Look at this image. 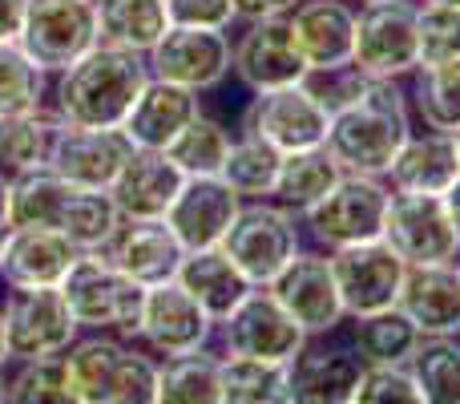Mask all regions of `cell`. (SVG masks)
<instances>
[{"label": "cell", "mask_w": 460, "mask_h": 404, "mask_svg": "<svg viewBox=\"0 0 460 404\" xmlns=\"http://www.w3.org/2000/svg\"><path fill=\"white\" fill-rule=\"evenodd\" d=\"M146 81H150V57L97 40L89 53H81L73 65L53 73L49 113L69 121V126L118 130L129 118Z\"/></svg>", "instance_id": "obj_1"}, {"label": "cell", "mask_w": 460, "mask_h": 404, "mask_svg": "<svg viewBox=\"0 0 460 404\" xmlns=\"http://www.w3.org/2000/svg\"><path fill=\"white\" fill-rule=\"evenodd\" d=\"M121 222L110 191H89L49 166H32L8 186V227H49L69 235L81 251H102Z\"/></svg>", "instance_id": "obj_2"}, {"label": "cell", "mask_w": 460, "mask_h": 404, "mask_svg": "<svg viewBox=\"0 0 460 404\" xmlns=\"http://www.w3.org/2000/svg\"><path fill=\"white\" fill-rule=\"evenodd\" d=\"M412 138V102L400 81H367V89L327 126V150L351 175H388L396 154Z\"/></svg>", "instance_id": "obj_3"}, {"label": "cell", "mask_w": 460, "mask_h": 404, "mask_svg": "<svg viewBox=\"0 0 460 404\" xmlns=\"http://www.w3.org/2000/svg\"><path fill=\"white\" fill-rule=\"evenodd\" d=\"M158 364L150 348L110 332H85L65 352L73 404H158Z\"/></svg>", "instance_id": "obj_4"}, {"label": "cell", "mask_w": 460, "mask_h": 404, "mask_svg": "<svg viewBox=\"0 0 460 404\" xmlns=\"http://www.w3.org/2000/svg\"><path fill=\"white\" fill-rule=\"evenodd\" d=\"M61 292L81 332H110L121 340H137L146 287L113 267L102 251H81L69 275H65Z\"/></svg>", "instance_id": "obj_5"}, {"label": "cell", "mask_w": 460, "mask_h": 404, "mask_svg": "<svg viewBox=\"0 0 460 404\" xmlns=\"http://www.w3.org/2000/svg\"><path fill=\"white\" fill-rule=\"evenodd\" d=\"M388 202H392L388 178L343 170L340 183L315 206H307V211L299 214V222H303V230L315 238L319 251H340V247L380 238Z\"/></svg>", "instance_id": "obj_6"}, {"label": "cell", "mask_w": 460, "mask_h": 404, "mask_svg": "<svg viewBox=\"0 0 460 404\" xmlns=\"http://www.w3.org/2000/svg\"><path fill=\"white\" fill-rule=\"evenodd\" d=\"M223 251L254 287H270L279 271L303 251V222L275 199H246L234 227L226 230Z\"/></svg>", "instance_id": "obj_7"}, {"label": "cell", "mask_w": 460, "mask_h": 404, "mask_svg": "<svg viewBox=\"0 0 460 404\" xmlns=\"http://www.w3.org/2000/svg\"><path fill=\"white\" fill-rule=\"evenodd\" d=\"M307 340L311 336L303 332V324L279 303L270 287H251L215 328L218 356H251L270 364H287Z\"/></svg>", "instance_id": "obj_8"}, {"label": "cell", "mask_w": 460, "mask_h": 404, "mask_svg": "<svg viewBox=\"0 0 460 404\" xmlns=\"http://www.w3.org/2000/svg\"><path fill=\"white\" fill-rule=\"evenodd\" d=\"M416 13H420V4H412V0H376V4H359L351 65L364 69L372 81L412 77V69L420 65V29H416Z\"/></svg>", "instance_id": "obj_9"}, {"label": "cell", "mask_w": 460, "mask_h": 404, "mask_svg": "<svg viewBox=\"0 0 460 404\" xmlns=\"http://www.w3.org/2000/svg\"><path fill=\"white\" fill-rule=\"evenodd\" d=\"M16 40L53 77L102 40L97 0H29Z\"/></svg>", "instance_id": "obj_10"}, {"label": "cell", "mask_w": 460, "mask_h": 404, "mask_svg": "<svg viewBox=\"0 0 460 404\" xmlns=\"http://www.w3.org/2000/svg\"><path fill=\"white\" fill-rule=\"evenodd\" d=\"M327 126H332V113H327V105L307 89V81L254 94L251 105L243 110V121H238L243 134L262 138V142H270L279 154L323 146Z\"/></svg>", "instance_id": "obj_11"}, {"label": "cell", "mask_w": 460, "mask_h": 404, "mask_svg": "<svg viewBox=\"0 0 460 404\" xmlns=\"http://www.w3.org/2000/svg\"><path fill=\"white\" fill-rule=\"evenodd\" d=\"M146 57H150V77L174 81L194 94H210L234 73V40L226 29L170 24L166 37Z\"/></svg>", "instance_id": "obj_12"}, {"label": "cell", "mask_w": 460, "mask_h": 404, "mask_svg": "<svg viewBox=\"0 0 460 404\" xmlns=\"http://www.w3.org/2000/svg\"><path fill=\"white\" fill-rule=\"evenodd\" d=\"M134 154V142L126 130H93V126H69V121L49 113V146L45 166L53 175L69 178L89 191H110L113 178L121 175L126 158Z\"/></svg>", "instance_id": "obj_13"}, {"label": "cell", "mask_w": 460, "mask_h": 404, "mask_svg": "<svg viewBox=\"0 0 460 404\" xmlns=\"http://www.w3.org/2000/svg\"><path fill=\"white\" fill-rule=\"evenodd\" d=\"M4 332L13 360L61 356L81 336L61 287H8L4 292Z\"/></svg>", "instance_id": "obj_14"}, {"label": "cell", "mask_w": 460, "mask_h": 404, "mask_svg": "<svg viewBox=\"0 0 460 404\" xmlns=\"http://www.w3.org/2000/svg\"><path fill=\"white\" fill-rule=\"evenodd\" d=\"M380 238L392 243L404 263H456L460 255V230L448 214L445 194L392 191Z\"/></svg>", "instance_id": "obj_15"}, {"label": "cell", "mask_w": 460, "mask_h": 404, "mask_svg": "<svg viewBox=\"0 0 460 404\" xmlns=\"http://www.w3.org/2000/svg\"><path fill=\"white\" fill-rule=\"evenodd\" d=\"M327 255H332V271H335V283H340L343 311H348L351 319L372 316V311H384V308H396L408 263L392 251V243L367 238V243H351V247H340V251H327Z\"/></svg>", "instance_id": "obj_16"}, {"label": "cell", "mask_w": 460, "mask_h": 404, "mask_svg": "<svg viewBox=\"0 0 460 404\" xmlns=\"http://www.w3.org/2000/svg\"><path fill=\"white\" fill-rule=\"evenodd\" d=\"M311 73L299 40H295L291 16H262L243 21V32L234 37V77L251 94L279 85H295Z\"/></svg>", "instance_id": "obj_17"}, {"label": "cell", "mask_w": 460, "mask_h": 404, "mask_svg": "<svg viewBox=\"0 0 460 404\" xmlns=\"http://www.w3.org/2000/svg\"><path fill=\"white\" fill-rule=\"evenodd\" d=\"M215 316L186 292L178 279L158 287H146V308H142V332L137 340L154 352V356H186L215 344Z\"/></svg>", "instance_id": "obj_18"}, {"label": "cell", "mask_w": 460, "mask_h": 404, "mask_svg": "<svg viewBox=\"0 0 460 404\" xmlns=\"http://www.w3.org/2000/svg\"><path fill=\"white\" fill-rule=\"evenodd\" d=\"M270 292L279 295L287 311L303 324L307 336H327L343 324V300H340V283L332 271V255L327 251H299L279 279L270 283Z\"/></svg>", "instance_id": "obj_19"}, {"label": "cell", "mask_w": 460, "mask_h": 404, "mask_svg": "<svg viewBox=\"0 0 460 404\" xmlns=\"http://www.w3.org/2000/svg\"><path fill=\"white\" fill-rule=\"evenodd\" d=\"M243 202L246 199L223 175H194V178H186L178 199L170 202L166 222L186 251H207V247H223L226 230L234 227Z\"/></svg>", "instance_id": "obj_20"}, {"label": "cell", "mask_w": 460, "mask_h": 404, "mask_svg": "<svg viewBox=\"0 0 460 404\" xmlns=\"http://www.w3.org/2000/svg\"><path fill=\"white\" fill-rule=\"evenodd\" d=\"M102 255L142 287H158L178 275L186 247L178 243L166 219H121L113 238L102 247Z\"/></svg>", "instance_id": "obj_21"}, {"label": "cell", "mask_w": 460, "mask_h": 404, "mask_svg": "<svg viewBox=\"0 0 460 404\" xmlns=\"http://www.w3.org/2000/svg\"><path fill=\"white\" fill-rule=\"evenodd\" d=\"M81 247L49 227H8L0 247V283L4 287H61Z\"/></svg>", "instance_id": "obj_22"}, {"label": "cell", "mask_w": 460, "mask_h": 404, "mask_svg": "<svg viewBox=\"0 0 460 404\" xmlns=\"http://www.w3.org/2000/svg\"><path fill=\"white\" fill-rule=\"evenodd\" d=\"M364 356L351 348H315L303 344L287 360V404H351L364 376Z\"/></svg>", "instance_id": "obj_23"}, {"label": "cell", "mask_w": 460, "mask_h": 404, "mask_svg": "<svg viewBox=\"0 0 460 404\" xmlns=\"http://www.w3.org/2000/svg\"><path fill=\"white\" fill-rule=\"evenodd\" d=\"M396 308L420 328V336H460V267L408 263Z\"/></svg>", "instance_id": "obj_24"}, {"label": "cell", "mask_w": 460, "mask_h": 404, "mask_svg": "<svg viewBox=\"0 0 460 404\" xmlns=\"http://www.w3.org/2000/svg\"><path fill=\"white\" fill-rule=\"evenodd\" d=\"M199 113H202V97L194 94V89L150 77L146 89L137 94L129 118L121 121V130H126V138L137 150H170L174 138L182 134Z\"/></svg>", "instance_id": "obj_25"}, {"label": "cell", "mask_w": 460, "mask_h": 404, "mask_svg": "<svg viewBox=\"0 0 460 404\" xmlns=\"http://www.w3.org/2000/svg\"><path fill=\"white\" fill-rule=\"evenodd\" d=\"M186 175L166 150H137L126 158L121 175L113 178L110 194L121 219H166L170 202L178 199Z\"/></svg>", "instance_id": "obj_26"}, {"label": "cell", "mask_w": 460, "mask_h": 404, "mask_svg": "<svg viewBox=\"0 0 460 404\" xmlns=\"http://www.w3.org/2000/svg\"><path fill=\"white\" fill-rule=\"evenodd\" d=\"M356 13L351 0H299L291 8V29L311 69H335L351 61L356 45Z\"/></svg>", "instance_id": "obj_27"}, {"label": "cell", "mask_w": 460, "mask_h": 404, "mask_svg": "<svg viewBox=\"0 0 460 404\" xmlns=\"http://www.w3.org/2000/svg\"><path fill=\"white\" fill-rule=\"evenodd\" d=\"M384 178H388L392 191L445 194L448 186L460 178V154H456L453 134H440V130L412 134Z\"/></svg>", "instance_id": "obj_28"}, {"label": "cell", "mask_w": 460, "mask_h": 404, "mask_svg": "<svg viewBox=\"0 0 460 404\" xmlns=\"http://www.w3.org/2000/svg\"><path fill=\"white\" fill-rule=\"evenodd\" d=\"M178 283L215 316V324L251 292V279L238 271V263L230 259L223 247H207V251H186L182 267H178Z\"/></svg>", "instance_id": "obj_29"}, {"label": "cell", "mask_w": 460, "mask_h": 404, "mask_svg": "<svg viewBox=\"0 0 460 404\" xmlns=\"http://www.w3.org/2000/svg\"><path fill=\"white\" fill-rule=\"evenodd\" d=\"M343 178V166L332 150L323 146H307V150H291L279 162V178H275V194L270 199L283 202L287 211L303 214L307 206H315Z\"/></svg>", "instance_id": "obj_30"}, {"label": "cell", "mask_w": 460, "mask_h": 404, "mask_svg": "<svg viewBox=\"0 0 460 404\" xmlns=\"http://www.w3.org/2000/svg\"><path fill=\"white\" fill-rule=\"evenodd\" d=\"M170 24L166 0H97V32L110 45L150 53Z\"/></svg>", "instance_id": "obj_31"}, {"label": "cell", "mask_w": 460, "mask_h": 404, "mask_svg": "<svg viewBox=\"0 0 460 404\" xmlns=\"http://www.w3.org/2000/svg\"><path fill=\"white\" fill-rule=\"evenodd\" d=\"M412 113L424 130L453 134L460 130V57L453 61H424L412 69Z\"/></svg>", "instance_id": "obj_32"}, {"label": "cell", "mask_w": 460, "mask_h": 404, "mask_svg": "<svg viewBox=\"0 0 460 404\" xmlns=\"http://www.w3.org/2000/svg\"><path fill=\"white\" fill-rule=\"evenodd\" d=\"M218 352L199 348L158 364V404H223Z\"/></svg>", "instance_id": "obj_33"}, {"label": "cell", "mask_w": 460, "mask_h": 404, "mask_svg": "<svg viewBox=\"0 0 460 404\" xmlns=\"http://www.w3.org/2000/svg\"><path fill=\"white\" fill-rule=\"evenodd\" d=\"M49 110V73L21 49L0 40V118H32Z\"/></svg>", "instance_id": "obj_34"}, {"label": "cell", "mask_w": 460, "mask_h": 404, "mask_svg": "<svg viewBox=\"0 0 460 404\" xmlns=\"http://www.w3.org/2000/svg\"><path fill=\"white\" fill-rule=\"evenodd\" d=\"M420 328L404 316L400 308H384L372 316L356 319V352L364 356V364H408L420 344Z\"/></svg>", "instance_id": "obj_35"}, {"label": "cell", "mask_w": 460, "mask_h": 404, "mask_svg": "<svg viewBox=\"0 0 460 404\" xmlns=\"http://www.w3.org/2000/svg\"><path fill=\"white\" fill-rule=\"evenodd\" d=\"M408 368L424 404H460V336H424Z\"/></svg>", "instance_id": "obj_36"}, {"label": "cell", "mask_w": 460, "mask_h": 404, "mask_svg": "<svg viewBox=\"0 0 460 404\" xmlns=\"http://www.w3.org/2000/svg\"><path fill=\"white\" fill-rule=\"evenodd\" d=\"M218 384H223V404H287V364L223 356Z\"/></svg>", "instance_id": "obj_37"}, {"label": "cell", "mask_w": 460, "mask_h": 404, "mask_svg": "<svg viewBox=\"0 0 460 404\" xmlns=\"http://www.w3.org/2000/svg\"><path fill=\"white\" fill-rule=\"evenodd\" d=\"M279 162H283V154L275 146L238 130L223 162V178L243 199H270L275 194V178H279Z\"/></svg>", "instance_id": "obj_38"}, {"label": "cell", "mask_w": 460, "mask_h": 404, "mask_svg": "<svg viewBox=\"0 0 460 404\" xmlns=\"http://www.w3.org/2000/svg\"><path fill=\"white\" fill-rule=\"evenodd\" d=\"M13 373L4 376V404H73L69 373L61 356H32L13 360Z\"/></svg>", "instance_id": "obj_39"}, {"label": "cell", "mask_w": 460, "mask_h": 404, "mask_svg": "<svg viewBox=\"0 0 460 404\" xmlns=\"http://www.w3.org/2000/svg\"><path fill=\"white\" fill-rule=\"evenodd\" d=\"M230 142H234V134H230L223 121L199 113V118H194L190 126L174 138V146H170L166 154L178 162V170H182L186 178H194V175H223V162L230 154Z\"/></svg>", "instance_id": "obj_40"}, {"label": "cell", "mask_w": 460, "mask_h": 404, "mask_svg": "<svg viewBox=\"0 0 460 404\" xmlns=\"http://www.w3.org/2000/svg\"><path fill=\"white\" fill-rule=\"evenodd\" d=\"M49 110L32 118H0V175L16 178L32 166H45Z\"/></svg>", "instance_id": "obj_41"}, {"label": "cell", "mask_w": 460, "mask_h": 404, "mask_svg": "<svg viewBox=\"0 0 460 404\" xmlns=\"http://www.w3.org/2000/svg\"><path fill=\"white\" fill-rule=\"evenodd\" d=\"M416 29H420V65L424 61H453V57H460V8L420 0Z\"/></svg>", "instance_id": "obj_42"}, {"label": "cell", "mask_w": 460, "mask_h": 404, "mask_svg": "<svg viewBox=\"0 0 460 404\" xmlns=\"http://www.w3.org/2000/svg\"><path fill=\"white\" fill-rule=\"evenodd\" d=\"M351 404H424L408 364H367Z\"/></svg>", "instance_id": "obj_43"}, {"label": "cell", "mask_w": 460, "mask_h": 404, "mask_svg": "<svg viewBox=\"0 0 460 404\" xmlns=\"http://www.w3.org/2000/svg\"><path fill=\"white\" fill-rule=\"evenodd\" d=\"M303 81H307L311 94H315L319 102L327 105V113H340L343 105H351L359 94H364L372 77L348 61V65H335V69H311Z\"/></svg>", "instance_id": "obj_44"}, {"label": "cell", "mask_w": 460, "mask_h": 404, "mask_svg": "<svg viewBox=\"0 0 460 404\" xmlns=\"http://www.w3.org/2000/svg\"><path fill=\"white\" fill-rule=\"evenodd\" d=\"M174 24H199V29H230L238 24L234 0H166Z\"/></svg>", "instance_id": "obj_45"}, {"label": "cell", "mask_w": 460, "mask_h": 404, "mask_svg": "<svg viewBox=\"0 0 460 404\" xmlns=\"http://www.w3.org/2000/svg\"><path fill=\"white\" fill-rule=\"evenodd\" d=\"M299 0H234L238 24L243 21H262V16H291V8Z\"/></svg>", "instance_id": "obj_46"}, {"label": "cell", "mask_w": 460, "mask_h": 404, "mask_svg": "<svg viewBox=\"0 0 460 404\" xmlns=\"http://www.w3.org/2000/svg\"><path fill=\"white\" fill-rule=\"evenodd\" d=\"M24 8H29V0H0V40H16V37H21Z\"/></svg>", "instance_id": "obj_47"}, {"label": "cell", "mask_w": 460, "mask_h": 404, "mask_svg": "<svg viewBox=\"0 0 460 404\" xmlns=\"http://www.w3.org/2000/svg\"><path fill=\"white\" fill-rule=\"evenodd\" d=\"M445 202H448V214H453V222H456V230H460V178L445 191Z\"/></svg>", "instance_id": "obj_48"}, {"label": "cell", "mask_w": 460, "mask_h": 404, "mask_svg": "<svg viewBox=\"0 0 460 404\" xmlns=\"http://www.w3.org/2000/svg\"><path fill=\"white\" fill-rule=\"evenodd\" d=\"M8 186H13V178L0 175V227H8Z\"/></svg>", "instance_id": "obj_49"}, {"label": "cell", "mask_w": 460, "mask_h": 404, "mask_svg": "<svg viewBox=\"0 0 460 404\" xmlns=\"http://www.w3.org/2000/svg\"><path fill=\"white\" fill-rule=\"evenodd\" d=\"M13 364V352H8V332H4V311H0V368Z\"/></svg>", "instance_id": "obj_50"}, {"label": "cell", "mask_w": 460, "mask_h": 404, "mask_svg": "<svg viewBox=\"0 0 460 404\" xmlns=\"http://www.w3.org/2000/svg\"><path fill=\"white\" fill-rule=\"evenodd\" d=\"M0 404H4V368H0Z\"/></svg>", "instance_id": "obj_51"}, {"label": "cell", "mask_w": 460, "mask_h": 404, "mask_svg": "<svg viewBox=\"0 0 460 404\" xmlns=\"http://www.w3.org/2000/svg\"><path fill=\"white\" fill-rule=\"evenodd\" d=\"M432 4H453V8H460V0H432Z\"/></svg>", "instance_id": "obj_52"}, {"label": "cell", "mask_w": 460, "mask_h": 404, "mask_svg": "<svg viewBox=\"0 0 460 404\" xmlns=\"http://www.w3.org/2000/svg\"><path fill=\"white\" fill-rule=\"evenodd\" d=\"M453 142H456V154H460V130H453Z\"/></svg>", "instance_id": "obj_53"}, {"label": "cell", "mask_w": 460, "mask_h": 404, "mask_svg": "<svg viewBox=\"0 0 460 404\" xmlns=\"http://www.w3.org/2000/svg\"><path fill=\"white\" fill-rule=\"evenodd\" d=\"M4 235H8V227H0V247H4Z\"/></svg>", "instance_id": "obj_54"}, {"label": "cell", "mask_w": 460, "mask_h": 404, "mask_svg": "<svg viewBox=\"0 0 460 404\" xmlns=\"http://www.w3.org/2000/svg\"><path fill=\"white\" fill-rule=\"evenodd\" d=\"M356 4H376V0H356Z\"/></svg>", "instance_id": "obj_55"}, {"label": "cell", "mask_w": 460, "mask_h": 404, "mask_svg": "<svg viewBox=\"0 0 460 404\" xmlns=\"http://www.w3.org/2000/svg\"><path fill=\"white\" fill-rule=\"evenodd\" d=\"M456 267H460V255H456Z\"/></svg>", "instance_id": "obj_56"}]
</instances>
